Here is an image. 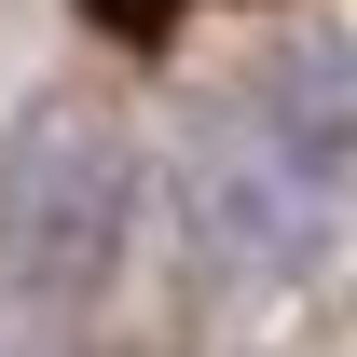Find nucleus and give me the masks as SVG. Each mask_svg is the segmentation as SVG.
<instances>
[{
  "instance_id": "f257e3e1",
  "label": "nucleus",
  "mask_w": 357,
  "mask_h": 357,
  "mask_svg": "<svg viewBox=\"0 0 357 357\" xmlns=\"http://www.w3.org/2000/svg\"><path fill=\"white\" fill-rule=\"evenodd\" d=\"M83 14H96V28H110V42H165V28H178V14H192V0H83Z\"/></svg>"
}]
</instances>
